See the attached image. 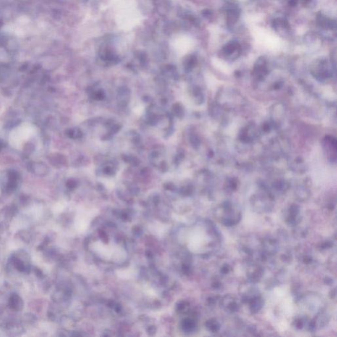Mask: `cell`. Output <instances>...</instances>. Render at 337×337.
<instances>
[{
	"instance_id": "cell-2",
	"label": "cell",
	"mask_w": 337,
	"mask_h": 337,
	"mask_svg": "<svg viewBox=\"0 0 337 337\" xmlns=\"http://www.w3.org/2000/svg\"><path fill=\"white\" fill-rule=\"evenodd\" d=\"M36 273L38 277H42V272L41 271L40 269H37L36 270Z\"/></svg>"
},
{
	"instance_id": "cell-1",
	"label": "cell",
	"mask_w": 337,
	"mask_h": 337,
	"mask_svg": "<svg viewBox=\"0 0 337 337\" xmlns=\"http://www.w3.org/2000/svg\"><path fill=\"white\" fill-rule=\"evenodd\" d=\"M9 305L13 310H15L17 312L20 311L23 307V301L22 298L18 294H11L9 300Z\"/></svg>"
}]
</instances>
